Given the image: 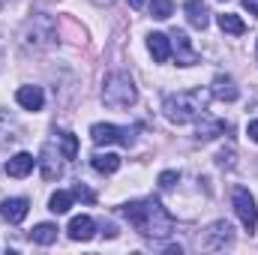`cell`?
Returning <instances> with one entry per match:
<instances>
[{"mask_svg":"<svg viewBox=\"0 0 258 255\" xmlns=\"http://www.w3.org/2000/svg\"><path fill=\"white\" fill-rule=\"evenodd\" d=\"M243 6L249 9V15H255L258 18V0H243Z\"/></svg>","mask_w":258,"mask_h":255,"instance_id":"26","label":"cell"},{"mask_svg":"<svg viewBox=\"0 0 258 255\" xmlns=\"http://www.w3.org/2000/svg\"><path fill=\"white\" fill-rule=\"evenodd\" d=\"M210 93H213L216 99H222V102H234V99L240 96V90H237V84H234L231 75H216L213 84H210Z\"/></svg>","mask_w":258,"mask_h":255,"instance_id":"11","label":"cell"},{"mask_svg":"<svg viewBox=\"0 0 258 255\" xmlns=\"http://www.w3.org/2000/svg\"><path fill=\"white\" fill-rule=\"evenodd\" d=\"M147 3H150V0H129V6H132V9H144Z\"/></svg>","mask_w":258,"mask_h":255,"instance_id":"28","label":"cell"},{"mask_svg":"<svg viewBox=\"0 0 258 255\" xmlns=\"http://www.w3.org/2000/svg\"><path fill=\"white\" fill-rule=\"evenodd\" d=\"M147 6H150V15L159 18V21H165V18L174 12V3H171V0H150Z\"/></svg>","mask_w":258,"mask_h":255,"instance_id":"22","label":"cell"},{"mask_svg":"<svg viewBox=\"0 0 258 255\" xmlns=\"http://www.w3.org/2000/svg\"><path fill=\"white\" fill-rule=\"evenodd\" d=\"M90 165H93V171H99V174H114L117 168H120V156L117 153H102V150H96L93 156H90Z\"/></svg>","mask_w":258,"mask_h":255,"instance_id":"15","label":"cell"},{"mask_svg":"<svg viewBox=\"0 0 258 255\" xmlns=\"http://www.w3.org/2000/svg\"><path fill=\"white\" fill-rule=\"evenodd\" d=\"M96 6H108V3H114V0H93Z\"/></svg>","mask_w":258,"mask_h":255,"instance_id":"29","label":"cell"},{"mask_svg":"<svg viewBox=\"0 0 258 255\" xmlns=\"http://www.w3.org/2000/svg\"><path fill=\"white\" fill-rule=\"evenodd\" d=\"M27 210H30V201H27V198H6V201L0 204V216H3L9 225H18V222L27 216Z\"/></svg>","mask_w":258,"mask_h":255,"instance_id":"9","label":"cell"},{"mask_svg":"<svg viewBox=\"0 0 258 255\" xmlns=\"http://www.w3.org/2000/svg\"><path fill=\"white\" fill-rule=\"evenodd\" d=\"M186 18H189V24H192L195 30H204L207 27L210 12H207L204 0H186Z\"/></svg>","mask_w":258,"mask_h":255,"instance_id":"16","label":"cell"},{"mask_svg":"<svg viewBox=\"0 0 258 255\" xmlns=\"http://www.w3.org/2000/svg\"><path fill=\"white\" fill-rule=\"evenodd\" d=\"M30 240L39 243V246H51V243L57 240V225H51V222H39V225L30 231Z\"/></svg>","mask_w":258,"mask_h":255,"instance_id":"17","label":"cell"},{"mask_svg":"<svg viewBox=\"0 0 258 255\" xmlns=\"http://www.w3.org/2000/svg\"><path fill=\"white\" fill-rule=\"evenodd\" d=\"M90 138H93V144H123V147H132L135 144V135H132V129L126 126H114V123H93L90 126Z\"/></svg>","mask_w":258,"mask_h":255,"instance_id":"4","label":"cell"},{"mask_svg":"<svg viewBox=\"0 0 258 255\" xmlns=\"http://www.w3.org/2000/svg\"><path fill=\"white\" fill-rule=\"evenodd\" d=\"M249 138H252V141H258V120H252V123H249Z\"/></svg>","mask_w":258,"mask_h":255,"instance_id":"27","label":"cell"},{"mask_svg":"<svg viewBox=\"0 0 258 255\" xmlns=\"http://www.w3.org/2000/svg\"><path fill=\"white\" fill-rule=\"evenodd\" d=\"M72 198H81V201H96V195L87 189V186H81V183H78V186L72 189Z\"/></svg>","mask_w":258,"mask_h":255,"instance_id":"24","label":"cell"},{"mask_svg":"<svg viewBox=\"0 0 258 255\" xmlns=\"http://www.w3.org/2000/svg\"><path fill=\"white\" fill-rule=\"evenodd\" d=\"M222 132H225L222 120H210L207 114H201V120H198V141H210V138H216Z\"/></svg>","mask_w":258,"mask_h":255,"instance_id":"18","label":"cell"},{"mask_svg":"<svg viewBox=\"0 0 258 255\" xmlns=\"http://www.w3.org/2000/svg\"><path fill=\"white\" fill-rule=\"evenodd\" d=\"M231 237H234V228H231V222L219 219V222H213V225L204 231V237H201V246H204V249H225V246L231 243Z\"/></svg>","mask_w":258,"mask_h":255,"instance_id":"6","label":"cell"},{"mask_svg":"<svg viewBox=\"0 0 258 255\" xmlns=\"http://www.w3.org/2000/svg\"><path fill=\"white\" fill-rule=\"evenodd\" d=\"M39 168H42V177L45 180H57L63 174V165H60V153H54L51 144L42 147V159H39Z\"/></svg>","mask_w":258,"mask_h":255,"instance_id":"10","label":"cell"},{"mask_svg":"<svg viewBox=\"0 0 258 255\" xmlns=\"http://www.w3.org/2000/svg\"><path fill=\"white\" fill-rule=\"evenodd\" d=\"M57 141H60L63 159H75V153H78V138H75L72 132H60V135H57Z\"/></svg>","mask_w":258,"mask_h":255,"instance_id":"21","label":"cell"},{"mask_svg":"<svg viewBox=\"0 0 258 255\" xmlns=\"http://www.w3.org/2000/svg\"><path fill=\"white\" fill-rule=\"evenodd\" d=\"M255 54H258V45H255Z\"/></svg>","mask_w":258,"mask_h":255,"instance_id":"30","label":"cell"},{"mask_svg":"<svg viewBox=\"0 0 258 255\" xmlns=\"http://www.w3.org/2000/svg\"><path fill=\"white\" fill-rule=\"evenodd\" d=\"M66 231H69V237L72 240H90L93 234H96V222L90 219V216H72L69 219V225H66Z\"/></svg>","mask_w":258,"mask_h":255,"instance_id":"12","label":"cell"},{"mask_svg":"<svg viewBox=\"0 0 258 255\" xmlns=\"http://www.w3.org/2000/svg\"><path fill=\"white\" fill-rule=\"evenodd\" d=\"M231 198H234V210H237V216H240L243 228L252 234V231L258 228V207H255V198H252V192L243 189V186H237Z\"/></svg>","mask_w":258,"mask_h":255,"instance_id":"5","label":"cell"},{"mask_svg":"<svg viewBox=\"0 0 258 255\" xmlns=\"http://www.w3.org/2000/svg\"><path fill=\"white\" fill-rule=\"evenodd\" d=\"M120 216L126 219L141 237H147V240H165V237H171V231H174V216H171V213L162 207V201L153 198V195L135 198V201L123 204V207H120Z\"/></svg>","mask_w":258,"mask_h":255,"instance_id":"1","label":"cell"},{"mask_svg":"<svg viewBox=\"0 0 258 255\" xmlns=\"http://www.w3.org/2000/svg\"><path fill=\"white\" fill-rule=\"evenodd\" d=\"M216 21H219L222 33H231V36H240V33H246V24H243L237 15H231V12H222Z\"/></svg>","mask_w":258,"mask_h":255,"instance_id":"19","label":"cell"},{"mask_svg":"<svg viewBox=\"0 0 258 255\" xmlns=\"http://www.w3.org/2000/svg\"><path fill=\"white\" fill-rule=\"evenodd\" d=\"M204 111H207V93H201V90H180L162 102V114L177 126L198 120Z\"/></svg>","mask_w":258,"mask_h":255,"instance_id":"2","label":"cell"},{"mask_svg":"<svg viewBox=\"0 0 258 255\" xmlns=\"http://www.w3.org/2000/svg\"><path fill=\"white\" fill-rule=\"evenodd\" d=\"M135 99H138V90H135V84H132V78L126 72L114 69V72L105 75V81H102V102L108 108H129V105H135Z\"/></svg>","mask_w":258,"mask_h":255,"instance_id":"3","label":"cell"},{"mask_svg":"<svg viewBox=\"0 0 258 255\" xmlns=\"http://www.w3.org/2000/svg\"><path fill=\"white\" fill-rule=\"evenodd\" d=\"M216 159H219V165H228V168H231V165H234V150H222Z\"/></svg>","mask_w":258,"mask_h":255,"instance_id":"25","label":"cell"},{"mask_svg":"<svg viewBox=\"0 0 258 255\" xmlns=\"http://www.w3.org/2000/svg\"><path fill=\"white\" fill-rule=\"evenodd\" d=\"M69 207H72V192H63V189H57L54 195H51V201H48V210L51 213H69Z\"/></svg>","mask_w":258,"mask_h":255,"instance_id":"20","label":"cell"},{"mask_svg":"<svg viewBox=\"0 0 258 255\" xmlns=\"http://www.w3.org/2000/svg\"><path fill=\"white\" fill-rule=\"evenodd\" d=\"M33 165H36V159L30 153H15L12 159H6V174L9 177H27L33 171Z\"/></svg>","mask_w":258,"mask_h":255,"instance_id":"14","label":"cell"},{"mask_svg":"<svg viewBox=\"0 0 258 255\" xmlns=\"http://www.w3.org/2000/svg\"><path fill=\"white\" fill-rule=\"evenodd\" d=\"M147 48H150V54H153L156 63H165L171 57V39L165 33H150L147 36Z\"/></svg>","mask_w":258,"mask_h":255,"instance_id":"13","label":"cell"},{"mask_svg":"<svg viewBox=\"0 0 258 255\" xmlns=\"http://www.w3.org/2000/svg\"><path fill=\"white\" fill-rule=\"evenodd\" d=\"M15 99H18V105L27 108V111H42V105H45V93H42V87H33V84L18 87Z\"/></svg>","mask_w":258,"mask_h":255,"instance_id":"8","label":"cell"},{"mask_svg":"<svg viewBox=\"0 0 258 255\" xmlns=\"http://www.w3.org/2000/svg\"><path fill=\"white\" fill-rule=\"evenodd\" d=\"M171 51H174V57H177V63L180 66H192L198 63V51L192 48V42H189V36H186V30H171Z\"/></svg>","mask_w":258,"mask_h":255,"instance_id":"7","label":"cell"},{"mask_svg":"<svg viewBox=\"0 0 258 255\" xmlns=\"http://www.w3.org/2000/svg\"><path fill=\"white\" fill-rule=\"evenodd\" d=\"M177 180H180V174H177V171H162V174H159V186H162V189L174 186Z\"/></svg>","mask_w":258,"mask_h":255,"instance_id":"23","label":"cell"}]
</instances>
